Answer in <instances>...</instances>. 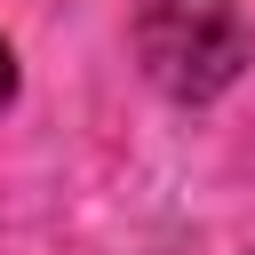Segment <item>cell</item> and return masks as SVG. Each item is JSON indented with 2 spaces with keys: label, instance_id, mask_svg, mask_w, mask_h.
<instances>
[{
  "label": "cell",
  "instance_id": "obj_2",
  "mask_svg": "<svg viewBox=\"0 0 255 255\" xmlns=\"http://www.w3.org/2000/svg\"><path fill=\"white\" fill-rule=\"evenodd\" d=\"M16 104V56H8V40H0V112Z\"/></svg>",
  "mask_w": 255,
  "mask_h": 255
},
{
  "label": "cell",
  "instance_id": "obj_1",
  "mask_svg": "<svg viewBox=\"0 0 255 255\" xmlns=\"http://www.w3.org/2000/svg\"><path fill=\"white\" fill-rule=\"evenodd\" d=\"M128 24H135L143 80L175 104H215L255 64V32L239 0H135Z\"/></svg>",
  "mask_w": 255,
  "mask_h": 255
}]
</instances>
